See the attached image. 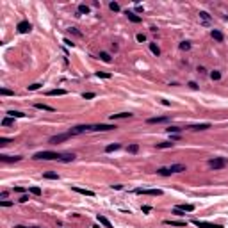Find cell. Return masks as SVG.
<instances>
[{
	"label": "cell",
	"mask_w": 228,
	"mask_h": 228,
	"mask_svg": "<svg viewBox=\"0 0 228 228\" xmlns=\"http://www.w3.org/2000/svg\"><path fill=\"white\" fill-rule=\"evenodd\" d=\"M34 159L36 160H59L61 155L55 152H38L34 155Z\"/></svg>",
	"instance_id": "1"
},
{
	"label": "cell",
	"mask_w": 228,
	"mask_h": 228,
	"mask_svg": "<svg viewBox=\"0 0 228 228\" xmlns=\"http://www.w3.org/2000/svg\"><path fill=\"white\" fill-rule=\"evenodd\" d=\"M226 164H228V160L225 157H214V159L209 160V166L212 169H221V168H225Z\"/></svg>",
	"instance_id": "2"
},
{
	"label": "cell",
	"mask_w": 228,
	"mask_h": 228,
	"mask_svg": "<svg viewBox=\"0 0 228 228\" xmlns=\"http://www.w3.org/2000/svg\"><path fill=\"white\" fill-rule=\"evenodd\" d=\"M116 125H105V123H100V125H91V130L93 132H109V130H114Z\"/></svg>",
	"instance_id": "3"
},
{
	"label": "cell",
	"mask_w": 228,
	"mask_h": 228,
	"mask_svg": "<svg viewBox=\"0 0 228 228\" xmlns=\"http://www.w3.org/2000/svg\"><path fill=\"white\" fill-rule=\"evenodd\" d=\"M71 135H73L71 132H66V134H57V135H54V137H50V143H52V144H57V143H62V141L70 139Z\"/></svg>",
	"instance_id": "4"
},
{
	"label": "cell",
	"mask_w": 228,
	"mask_h": 228,
	"mask_svg": "<svg viewBox=\"0 0 228 228\" xmlns=\"http://www.w3.org/2000/svg\"><path fill=\"white\" fill-rule=\"evenodd\" d=\"M137 194H148V196H160L162 191L160 189H135Z\"/></svg>",
	"instance_id": "5"
},
{
	"label": "cell",
	"mask_w": 228,
	"mask_h": 228,
	"mask_svg": "<svg viewBox=\"0 0 228 228\" xmlns=\"http://www.w3.org/2000/svg\"><path fill=\"white\" fill-rule=\"evenodd\" d=\"M87 130H91V125H78V127H73L70 132L73 134V135H78V134L87 132Z\"/></svg>",
	"instance_id": "6"
},
{
	"label": "cell",
	"mask_w": 228,
	"mask_h": 228,
	"mask_svg": "<svg viewBox=\"0 0 228 228\" xmlns=\"http://www.w3.org/2000/svg\"><path fill=\"white\" fill-rule=\"evenodd\" d=\"M192 225L194 226H198V228H221L219 225H212V223H207V221H192Z\"/></svg>",
	"instance_id": "7"
},
{
	"label": "cell",
	"mask_w": 228,
	"mask_h": 228,
	"mask_svg": "<svg viewBox=\"0 0 228 228\" xmlns=\"http://www.w3.org/2000/svg\"><path fill=\"white\" fill-rule=\"evenodd\" d=\"M16 29H18V32H21V34H27V32H29V30L32 29V25H30L29 21H20Z\"/></svg>",
	"instance_id": "8"
},
{
	"label": "cell",
	"mask_w": 228,
	"mask_h": 228,
	"mask_svg": "<svg viewBox=\"0 0 228 228\" xmlns=\"http://www.w3.org/2000/svg\"><path fill=\"white\" fill-rule=\"evenodd\" d=\"M0 160L2 162H18V160H21V157L20 155H14V157H11V155H0Z\"/></svg>",
	"instance_id": "9"
},
{
	"label": "cell",
	"mask_w": 228,
	"mask_h": 228,
	"mask_svg": "<svg viewBox=\"0 0 228 228\" xmlns=\"http://www.w3.org/2000/svg\"><path fill=\"white\" fill-rule=\"evenodd\" d=\"M168 169H169V173H182V171H185V166L184 164H171Z\"/></svg>",
	"instance_id": "10"
},
{
	"label": "cell",
	"mask_w": 228,
	"mask_h": 228,
	"mask_svg": "<svg viewBox=\"0 0 228 228\" xmlns=\"http://www.w3.org/2000/svg\"><path fill=\"white\" fill-rule=\"evenodd\" d=\"M96 219H98V223H100V225H103L105 228H112L111 221H109V219H107L105 216H100V214H98V216H96Z\"/></svg>",
	"instance_id": "11"
},
{
	"label": "cell",
	"mask_w": 228,
	"mask_h": 228,
	"mask_svg": "<svg viewBox=\"0 0 228 228\" xmlns=\"http://www.w3.org/2000/svg\"><path fill=\"white\" fill-rule=\"evenodd\" d=\"M168 119H169L168 116H159V118H150L148 123H150V125H153V123H166Z\"/></svg>",
	"instance_id": "12"
},
{
	"label": "cell",
	"mask_w": 228,
	"mask_h": 228,
	"mask_svg": "<svg viewBox=\"0 0 228 228\" xmlns=\"http://www.w3.org/2000/svg\"><path fill=\"white\" fill-rule=\"evenodd\" d=\"M191 130H207L210 128V123H200V125H191Z\"/></svg>",
	"instance_id": "13"
},
{
	"label": "cell",
	"mask_w": 228,
	"mask_h": 228,
	"mask_svg": "<svg viewBox=\"0 0 228 228\" xmlns=\"http://www.w3.org/2000/svg\"><path fill=\"white\" fill-rule=\"evenodd\" d=\"M176 209L182 210V212H192V210H194V205H191V203H182V205H178Z\"/></svg>",
	"instance_id": "14"
},
{
	"label": "cell",
	"mask_w": 228,
	"mask_h": 228,
	"mask_svg": "<svg viewBox=\"0 0 228 228\" xmlns=\"http://www.w3.org/2000/svg\"><path fill=\"white\" fill-rule=\"evenodd\" d=\"M132 114L130 112H119V114H111V119H125V118H130Z\"/></svg>",
	"instance_id": "15"
},
{
	"label": "cell",
	"mask_w": 228,
	"mask_h": 228,
	"mask_svg": "<svg viewBox=\"0 0 228 228\" xmlns=\"http://www.w3.org/2000/svg\"><path fill=\"white\" fill-rule=\"evenodd\" d=\"M73 191L75 192H78V194H84V196H95V192L89 189H80V187H73Z\"/></svg>",
	"instance_id": "16"
},
{
	"label": "cell",
	"mask_w": 228,
	"mask_h": 228,
	"mask_svg": "<svg viewBox=\"0 0 228 228\" xmlns=\"http://www.w3.org/2000/svg\"><path fill=\"white\" fill-rule=\"evenodd\" d=\"M73 159H75V155H73V153H62L59 160H61V162H71Z\"/></svg>",
	"instance_id": "17"
},
{
	"label": "cell",
	"mask_w": 228,
	"mask_h": 228,
	"mask_svg": "<svg viewBox=\"0 0 228 228\" xmlns=\"http://www.w3.org/2000/svg\"><path fill=\"white\" fill-rule=\"evenodd\" d=\"M46 95L48 96H64L66 95V89H52V91H48Z\"/></svg>",
	"instance_id": "18"
},
{
	"label": "cell",
	"mask_w": 228,
	"mask_h": 228,
	"mask_svg": "<svg viewBox=\"0 0 228 228\" xmlns=\"http://www.w3.org/2000/svg\"><path fill=\"white\" fill-rule=\"evenodd\" d=\"M164 225H171V226H185L187 223H185V221H171V219H166Z\"/></svg>",
	"instance_id": "19"
},
{
	"label": "cell",
	"mask_w": 228,
	"mask_h": 228,
	"mask_svg": "<svg viewBox=\"0 0 228 228\" xmlns=\"http://www.w3.org/2000/svg\"><path fill=\"white\" fill-rule=\"evenodd\" d=\"M125 14H127V18L130 20V21H134V23H139V21H141V16H137V14H134V13H130V11H127Z\"/></svg>",
	"instance_id": "20"
},
{
	"label": "cell",
	"mask_w": 228,
	"mask_h": 228,
	"mask_svg": "<svg viewBox=\"0 0 228 228\" xmlns=\"http://www.w3.org/2000/svg\"><path fill=\"white\" fill-rule=\"evenodd\" d=\"M34 107H36V109H43V111H48V112H54V111H55L54 107H50V105H46V103H36Z\"/></svg>",
	"instance_id": "21"
},
{
	"label": "cell",
	"mask_w": 228,
	"mask_h": 228,
	"mask_svg": "<svg viewBox=\"0 0 228 228\" xmlns=\"http://www.w3.org/2000/svg\"><path fill=\"white\" fill-rule=\"evenodd\" d=\"M13 123H14V118H11V116H7V118L2 119V127H11Z\"/></svg>",
	"instance_id": "22"
},
{
	"label": "cell",
	"mask_w": 228,
	"mask_h": 228,
	"mask_svg": "<svg viewBox=\"0 0 228 228\" xmlns=\"http://www.w3.org/2000/svg\"><path fill=\"white\" fill-rule=\"evenodd\" d=\"M210 34H212V38L216 39V41H223V39H225L223 38V32H219V30H216V29H214Z\"/></svg>",
	"instance_id": "23"
},
{
	"label": "cell",
	"mask_w": 228,
	"mask_h": 228,
	"mask_svg": "<svg viewBox=\"0 0 228 228\" xmlns=\"http://www.w3.org/2000/svg\"><path fill=\"white\" fill-rule=\"evenodd\" d=\"M200 18L203 20V23H205V25H209V23H210V14H209V13H205V11H201V13H200Z\"/></svg>",
	"instance_id": "24"
},
{
	"label": "cell",
	"mask_w": 228,
	"mask_h": 228,
	"mask_svg": "<svg viewBox=\"0 0 228 228\" xmlns=\"http://www.w3.org/2000/svg\"><path fill=\"white\" fill-rule=\"evenodd\" d=\"M119 148H121V144H119V143H114V144L105 146V152L109 153V152H114V150H119Z\"/></svg>",
	"instance_id": "25"
},
{
	"label": "cell",
	"mask_w": 228,
	"mask_h": 228,
	"mask_svg": "<svg viewBox=\"0 0 228 228\" xmlns=\"http://www.w3.org/2000/svg\"><path fill=\"white\" fill-rule=\"evenodd\" d=\"M150 50H152L153 55H160V48H159L155 43H150Z\"/></svg>",
	"instance_id": "26"
},
{
	"label": "cell",
	"mask_w": 228,
	"mask_h": 228,
	"mask_svg": "<svg viewBox=\"0 0 228 228\" xmlns=\"http://www.w3.org/2000/svg\"><path fill=\"white\" fill-rule=\"evenodd\" d=\"M78 13H80V14H87V13H89V7H87L86 4H80V5H78Z\"/></svg>",
	"instance_id": "27"
},
{
	"label": "cell",
	"mask_w": 228,
	"mask_h": 228,
	"mask_svg": "<svg viewBox=\"0 0 228 228\" xmlns=\"http://www.w3.org/2000/svg\"><path fill=\"white\" fill-rule=\"evenodd\" d=\"M9 116H11V118H25V114L23 112H20V111H9Z\"/></svg>",
	"instance_id": "28"
},
{
	"label": "cell",
	"mask_w": 228,
	"mask_h": 228,
	"mask_svg": "<svg viewBox=\"0 0 228 228\" xmlns=\"http://www.w3.org/2000/svg\"><path fill=\"white\" fill-rule=\"evenodd\" d=\"M0 95H2V96H14V91H11V89H5V87H2V89H0Z\"/></svg>",
	"instance_id": "29"
},
{
	"label": "cell",
	"mask_w": 228,
	"mask_h": 228,
	"mask_svg": "<svg viewBox=\"0 0 228 228\" xmlns=\"http://www.w3.org/2000/svg\"><path fill=\"white\" fill-rule=\"evenodd\" d=\"M127 150H128V153H137L139 152V144H135V143H134V144H128Z\"/></svg>",
	"instance_id": "30"
},
{
	"label": "cell",
	"mask_w": 228,
	"mask_h": 228,
	"mask_svg": "<svg viewBox=\"0 0 228 228\" xmlns=\"http://www.w3.org/2000/svg\"><path fill=\"white\" fill-rule=\"evenodd\" d=\"M173 143L171 141H164V143H157V148H171Z\"/></svg>",
	"instance_id": "31"
},
{
	"label": "cell",
	"mask_w": 228,
	"mask_h": 228,
	"mask_svg": "<svg viewBox=\"0 0 228 228\" xmlns=\"http://www.w3.org/2000/svg\"><path fill=\"white\" fill-rule=\"evenodd\" d=\"M43 176H45V178H50V180H57V178H59L57 173H50V171H48V173H43Z\"/></svg>",
	"instance_id": "32"
},
{
	"label": "cell",
	"mask_w": 228,
	"mask_h": 228,
	"mask_svg": "<svg viewBox=\"0 0 228 228\" xmlns=\"http://www.w3.org/2000/svg\"><path fill=\"white\" fill-rule=\"evenodd\" d=\"M100 59H102L103 62H111V55H109L107 52H100Z\"/></svg>",
	"instance_id": "33"
},
{
	"label": "cell",
	"mask_w": 228,
	"mask_h": 228,
	"mask_svg": "<svg viewBox=\"0 0 228 228\" xmlns=\"http://www.w3.org/2000/svg\"><path fill=\"white\" fill-rule=\"evenodd\" d=\"M109 7H111V11H114V13H118V11H119V4H116V2H111V4H109Z\"/></svg>",
	"instance_id": "34"
},
{
	"label": "cell",
	"mask_w": 228,
	"mask_h": 228,
	"mask_svg": "<svg viewBox=\"0 0 228 228\" xmlns=\"http://www.w3.org/2000/svg\"><path fill=\"white\" fill-rule=\"evenodd\" d=\"M157 173H159V175H162V176H168V175H171L168 168H160V169L157 171Z\"/></svg>",
	"instance_id": "35"
},
{
	"label": "cell",
	"mask_w": 228,
	"mask_h": 228,
	"mask_svg": "<svg viewBox=\"0 0 228 228\" xmlns=\"http://www.w3.org/2000/svg\"><path fill=\"white\" fill-rule=\"evenodd\" d=\"M166 130H168L169 134H178L182 128H180V127H169V128H166Z\"/></svg>",
	"instance_id": "36"
},
{
	"label": "cell",
	"mask_w": 228,
	"mask_h": 228,
	"mask_svg": "<svg viewBox=\"0 0 228 228\" xmlns=\"http://www.w3.org/2000/svg\"><path fill=\"white\" fill-rule=\"evenodd\" d=\"M191 48V43L189 41H184V43H180V50H189Z\"/></svg>",
	"instance_id": "37"
},
{
	"label": "cell",
	"mask_w": 228,
	"mask_h": 228,
	"mask_svg": "<svg viewBox=\"0 0 228 228\" xmlns=\"http://www.w3.org/2000/svg\"><path fill=\"white\" fill-rule=\"evenodd\" d=\"M210 78H212V80H219V78H221V73H219V71H212V73H210Z\"/></svg>",
	"instance_id": "38"
},
{
	"label": "cell",
	"mask_w": 228,
	"mask_h": 228,
	"mask_svg": "<svg viewBox=\"0 0 228 228\" xmlns=\"http://www.w3.org/2000/svg\"><path fill=\"white\" fill-rule=\"evenodd\" d=\"M96 77H100V78H111V73H103V71H96Z\"/></svg>",
	"instance_id": "39"
},
{
	"label": "cell",
	"mask_w": 228,
	"mask_h": 228,
	"mask_svg": "<svg viewBox=\"0 0 228 228\" xmlns=\"http://www.w3.org/2000/svg\"><path fill=\"white\" fill-rule=\"evenodd\" d=\"M39 87H41V84H30L27 89H29V91H38Z\"/></svg>",
	"instance_id": "40"
},
{
	"label": "cell",
	"mask_w": 228,
	"mask_h": 228,
	"mask_svg": "<svg viewBox=\"0 0 228 228\" xmlns=\"http://www.w3.org/2000/svg\"><path fill=\"white\" fill-rule=\"evenodd\" d=\"M30 192L36 194V196H41V189H39V187H30Z\"/></svg>",
	"instance_id": "41"
},
{
	"label": "cell",
	"mask_w": 228,
	"mask_h": 228,
	"mask_svg": "<svg viewBox=\"0 0 228 228\" xmlns=\"http://www.w3.org/2000/svg\"><path fill=\"white\" fill-rule=\"evenodd\" d=\"M11 141L9 139H5V137H0V146H5V144H9Z\"/></svg>",
	"instance_id": "42"
},
{
	"label": "cell",
	"mask_w": 228,
	"mask_h": 228,
	"mask_svg": "<svg viewBox=\"0 0 228 228\" xmlns=\"http://www.w3.org/2000/svg\"><path fill=\"white\" fill-rule=\"evenodd\" d=\"M137 41H139V43H144V41H146V36H144V34H137Z\"/></svg>",
	"instance_id": "43"
},
{
	"label": "cell",
	"mask_w": 228,
	"mask_h": 228,
	"mask_svg": "<svg viewBox=\"0 0 228 228\" xmlns=\"http://www.w3.org/2000/svg\"><path fill=\"white\" fill-rule=\"evenodd\" d=\"M0 205H2V207H11V205H13V201H7V200H4V201H0Z\"/></svg>",
	"instance_id": "44"
},
{
	"label": "cell",
	"mask_w": 228,
	"mask_h": 228,
	"mask_svg": "<svg viewBox=\"0 0 228 228\" xmlns=\"http://www.w3.org/2000/svg\"><path fill=\"white\" fill-rule=\"evenodd\" d=\"M82 96H84V98H86V100H89V98H95V93H84V95H82Z\"/></svg>",
	"instance_id": "45"
},
{
	"label": "cell",
	"mask_w": 228,
	"mask_h": 228,
	"mask_svg": "<svg viewBox=\"0 0 228 228\" xmlns=\"http://www.w3.org/2000/svg\"><path fill=\"white\" fill-rule=\"evenodd\" d=\"M64 45H66V46H71V48H73V45H75V43H73V41H70V39H64Z\"/></svg>",
	"instance_id": "46"
},
{
	"label": "cell",
	"mask_w": 228,
	"mask_h": 228,
	"mask_svg": "<svg viewBox=\"0 0 228 228\" xmlns=\"http://www.w3.org/2000/svg\"><path fill=\"white\" fill-rule=\"evenodd\" d=\"M150 210H152V207H148V205H144V207H143V212H144V214H146V212H150Z\"/></svg>",
	"instance_id": "47"
},
{
	"label": "cell",
	"mask_w": 228,
	"mask_h": 228,
	"mask_svg": "<svg viewBox=\"0 0 228 228\" xmlns=\"http://www.w3.org/2000/svg\"><path fill=\"white\" fill-rule=\"evenodd\" d=\"M20 201H21V203H25V201H29V196H21V198H20Z\"/></svg>",
	"instance_id": "48"
},
{
	"label": "cell",
	"mask_w": 228,
	"mask_h": 228,
	"mask_svg": "<svg viewBox=\"0 0 228 228\" xmlns=\"http://www.w3.org/2000/svg\"><path fill=\"white\" fill-rule=\"evenodd\" d=\"M189 86L192 87V89H198V86H196V82H189Z\"/></svg>",
	"instance_id": "49"
},
{
	"label": "cell",
	"mask_w": 228,
	"mask_h": 228,
	"mask_svg": "<svg viewBox=\"0 0 228 228\" xmlns=\"http://www.w3.org/2000/svg\"><path fill=\"white\" fill-rule=\"evenodd\" d=\"M14 191H16V192H23L25 189H23V187H14Z\"/></svg>",
	"instance_id": "50"
},
{
	"label": "cell",
	"mask_w": 228,
	"mask_h": 228,
	"mask_svg": "<svg viewBox=\"0 0 228 228\" xmlns=\"http://www.w3.org/2000/svg\"><path fill=\"white\" fill-rule=\"evenodd\" d=\"M14 228H27V226H23V225H18V226H14Z\"/></svg>",
	"instance_id": "51"
},
{
	"label": "cell",
	"mask_w": 228,
	"mask_h": 228,
	"mask_svg": "<svg viewBox=\"0 0 228 228\" xmlns=\"http://www.w3.org/2000/svg\"><path fill=\"white\" fill-rule=\"evenodd\" d=\"M32 228H38V226H32Z\"/></svg>",
	"instance_id": "52"
}]
</instances>
